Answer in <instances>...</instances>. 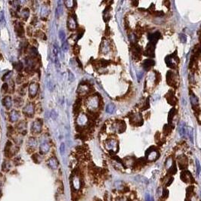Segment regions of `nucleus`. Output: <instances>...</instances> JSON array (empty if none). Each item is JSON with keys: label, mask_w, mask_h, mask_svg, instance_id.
I'll use <instances>...</instances> for the list:
<instances>
[{"label": "nucleus", "mask_w": 201, "mask_h": 201, "mask_svg": "<svg viewBox=\"0 0 201 201\" xmlns=\"http://www.w3.org/2000/svg\"><path fill=\"white\" fill-rule=\"evenodd\" d=\"M145 155H146L147 160H150V161L156 160L159 156V154H158L157 150L154 149V147H150L148 150H147Z\"/></svg>", "instance_id": "1"}, {"label": "nucleus", "mask_w": 201, "mask_h": 201, "mask_svg": "<svg viewBox=\"0 0 201 201\" xmlns=\"http://www.w3.org/2000/svg\"><path fill=\"white\" fill-rule=\"evenodd\" d=\"M165 62L169 67H175L176 64L178 62V59H177L175 54H172L165 58Z\"/></svg>", "instance_id": "2"}, {"label": "nucleus", "mask_w": 201, "mask_h": 201, "mask_svg": "<svg viewBox=\"0 0 201 201\" xmlns=\"http://www.w3.org/2000/svg\"><path fill=\"white\" fill-rule=\"evenodd\" d=\"M34 111H35V108H34V104L33 103H28L23 109V114L29 117H32L33 116Z\"/></svg>", "instance_id": "3"}, {"label": "nucleus", "mask_w": 201, "mask_h": 201, "mask_svg": "<svg viewBox=\"0 0 201 201\" xmlns=\"http://www.w3.org/2000/svg\"><path fill=\"white\" fill-rule=\"evenodd\" d=\"M98 103H99L98 98L95 96H92L86 101V105L89 107V108L95 109L98 106Z\"/></svg>", "instance_id": "4"}, {"label": "nucleus", "mask_w": 201, "mask_h": 201, "mask_svg": "<svg viewBox=\"0 0 201 201\" xmlns=\"http://www.w3.org/2000/svg\"><path fill=\"white\" fill-rule=\"evenodd\" d=\"M42 122L40 120L34 121L31 126V131L35 134L39 133L42 130Z\"/></svg>", "instance_id": "5"}, {"label": "nucleus", "mask_w": 201, "mask_h": 201, "mask_svg": "<svg viewBox=\"0 0 201 201\" xmlns=\"http://www.w3.org/2000/svg\"><path fill=\"white\" fill-rule=\"evenodd\" d=\"M181 179L185 181V183H191L193 181V178L192 177V175L190 172L188 171H184L181 174Z\"/></svg>", "instance_id": "6"}, {"label": "nucleus", "mask_w": 201, "mask_h": 201, "mask_svg": "<svg viewBox=\"0 0 201 201\" xmlns=\"http://www.w3.org/2000/svg\"><path fill=\"white\" fill-rule=\"evenodd\" d=\"M39 85L37 83H33L29 86V95L30 98H34L38 92Z\"/></svg>", "instance_id": "7"}, {"label": "nucleus", "mask_w": 201, "mask_h": 201, "mask_svg": "<svg viewBox=\"0 0 201 201\" xmlns=\"http://www.w3.org/2000/svg\"><path fill=\"white\" fill-rule=\"evenodd\" d=\"M15 32L17 33V34L19 37H21V38L23 37V36H24V28H23L22 23H20V22L16 23V24L15 25Z\"/></svg>", "instance_id": "8"}, {"label": "nucleus", "mask_w": 201, "mask_h": 201, "mask_svg": "<svg viewBox=\"0 0 201 201\" xmlns=\"http://www.w3.org/2000/svg\"><path fill=\"white\" fill-rule=\"evenodd\" d=\"M145 54L149 57H154V45L153 43L149 42L147 46L146 50L145 52Z\"/></svg>", "instance_id": "9"}, {"label": "nucleus", "mask_w": 201, "mask_h": 201, "mask_svg": "<svg viewBox=\"0 0 201 201\" xmlns=\"http://www.w3.org/2000/svg\"><path fill=\"white\" fill-rule=\"evenodd\" d=\"M160 33L159 32H156V33H150L147 36V39L150 41V43H156L157 39L160 38Z\"/></svg>", "instance_id": "10"}, {"label": "nucleus", "mask_w": 201, "mask_h": 201, "mask_svg": "<svg viewBox=\"0 0 201 201\" xmlns=\"http://www.w3.org/2000/svg\"><path fill=\"white\" fill-rule=\"evenodd\" d=\"M3 105L5 107V108L7 110H10L11 108L12 107V99L10 96H6L4 98V99L2 100Z\"/></svg>", "instance_id": "11"}, {"label": "nucleus", "mask_w": 201, "mask_h": 201, "mask_svg": "<svg viewBox=\"0 0 201 201\" xmlns=\"http://www.w3.org/2000/svg\"><path fill=\"white\" fill-rule=\"evenodd\" d=\"M26 127H27V123L24 121H21L17 125V130L21 132L23 135H26L27 131H26Z\"/></svg>", "instance_id": "12"}, {"label": "nucleus", "mask_w": 201, "mask_h": 201, "mask_svg": "<svg viewBox=\"0 0 201 201\" xmlns=\"http://www.w3.org/2000/svg\"><path fill=\"white\" fill-rule=\"evenodd\" d=\"M166 99H167V101H168L170 104H172V105L175 104V103H176V98H175V95H174V93L172 92H169L166 95Z\"/></svg>", "instance_id": "13"}, {"label": "nucleus", "mask_w": 201, "mask_h": 201, "mask_svg": "<svg viewBox=\"0 0 201 201\" xmlns=\"http://www.w3.org/2000/svg\"><path fill=\"white\" fill-rule=\"evenodd\" d=\"M68 28L71 30H73L76 29L77 27V22H76V20L73 17H70L69 19H68Z\"/></svg>", "instance_id": "14"}, {"label": "nucleus", "mask_w": 201, "mask_h": 201, "mask_svg": "<svg viewBox=\"0 0 201 201\" xmlns=\"http://www.w3.org/2000/svg\"><path fill=\"white\" fill-rule=\"evenodd\" d=\"M9 116H10V120H11V122H16V121L18 120V119H19V117H20V114H19V112H17V110H12V111L11 112Z\"/></svg>", "instance_id": "15"}, {"label": "nucleus", "mask_w": 201, "mask_h": 201, "mask_svg": "<svg viewBox=\"0 0 201 201\" xmlns=\"http://www.w3.org/2000/svg\"><path fill=\"white\" fill-rule=\"evenodd\" d=\"M63 13V2L58 1V6L56 8V17H59Z\"/></svg>", "instance_id": "16"}, {"label": "nucleus", "mask_w": 201, "mask_h": 201, "mask_svg": "<svg viewBox=\"0 0 201 201\" xmlns=\"http://www.w3.org/2000/svg\"><path fill=\"white\" fill-rule=\"evenodd\" d=\"M154 65V61L153 60H145L143 63V67L146 70H148Z\"/></svg>", "instance_id": "17"}, {"label": "nucleus", "mask_w": 201, "mask_h": 201, "mask_svg": "<svg viewBox=\"0 0 201 201\" xmlns=\"http://www.w3.org/2000/svg\"><path fill=\"white\" fill-rule=\"evenodd\" d=\"M178 166L181 169L187 167V159L185 158V156L178 158Z\"/></svg>", "instance_id": "18"}, {"label": "nucleus", "mask_w": 201, "mask_h": 201, "mask_svg": "<svg viewBox=\"0 0 201 201\" xmlns=\"http://www.w3.org/2000/svg\"><path fill=\"white\" fill-rule=\"evenodd\" d=\"M178 131H179V135L181 137H185L186 134H187V129H186L185 123H182L180 124L179 128H178Z\"/></svg>", "instance_id": "19"}, {"label": "nucleus", "mask_w": 201, "mask_h": 201, "mask_svg": "<svg viewBox=\"0 0 201 201\" xmlns=\"http://www.w3.org/2000/svg\"><path fill=\"white\" fill-rule=\"evenodd\" d=\"M48 164L49 166H51V168H52L53 169H56L58 168V160L54 158V157H52L49 159L48 160Z\"/></svg>", "instance_id": "20"}, {"label": "nucleus", "mask_w": 201, "mask_h": 201, "mask_svg": "<svg viewBox=\"0 0 201 201\" xmlns=\"http://www.w3.org/2000/svg\"><path fill=\"white\" fill-rule=\"evenodd\" d=\"M117 145V143L114 140H110L107 143V147L110 149V151H114V149Z\"/></svg>", "instance_id": "21"}, {"label": "nucleus", "mask_w": 201, "mask_h": 201, "mask_svg": "<svg viewBox=\"0 0 201 201\" xmlns=\"http://www.w3.org/2000/svg\"><path fill=\"white\" fill-rule=\"evenodd\" d=\"M49 148H50V146L48 143H43L40 146V152L42 154H46L49 150Z\"/></svg>", "instance_id": "22"}, {"label": "nucleus", "mask_w": 201, "mask_h": 201, "mask_svg": "<svg viewBox=\"0 0 201 201\" xmlns=\"http://www.w3.org/2000/svg\"><path fill=\"white\" fill-rule=\"evenodd\" d=\"M190 98H191V104L193 106V108L196 107L197 105V97L195 96V95L193 93H191V95H190Z\"/></svg>", "instance_id": "23"}, {"label": "nucleus", "mask_w": 201, "mask_h": 201, "mask_svg": "<svg viewBox=\"0 0 201 201\" xmlns=\"http://www.w3.org/2000/svg\"><path fill=\"white\" fill-rule=\"evenodd\" d=\"M115 111V106L113 104H109L106 107V112L108 114H114Z\"/></svg>", "instance_id": "24"}, {"label": "nucleus", "mask_w": 201, "mask_h": 201, "mask_svg": "<svg viewBox=\"0 0 201 201\" xmlns=\"http://www.w3.org/2000/svg\"><path fill=\"white\" fill-rule=\"evenodd\" d=\"M29 15H30V11H29V9L27 8H23V10H22V11H21V17H23V19L27 20V19L29 17Z\"/></svg>", "instance_id": "25"}, {"label": "nucleus", "mask_w": 201, "mask_h": 201, "mask_svg": "<svg viewBox=\"0 0 201 201\" xmlns=\"http://www.w3.org/2000/svg\"><path fill=\"white\" fill-rule=\"evenodd\" d=\"M14 103H15V105L16 107H21L22 104H23V100H22V98H15V99H14Z\"/></svg>", "instance_id": "26"}, {"label": "nucleus", "mask_w": 201, "mask_h": 201, "mask_svg": "<svg viewBox=\"0 0 201 201\" xmlns=\"http://www.w3.org/2000/svg\"><path fill=\"white\" fill-rule=\"evenodd\" d=\"M187 133L190 138V140L191 141V142L193 143V129L191 127H188L187 129Z\"/></svg>", "instance_id": "27"}, {"label": "nucleus", "mask_w": 201, "mask_h": 201, "mask_svg": "<svg viewBox=\"0 0 201 201\" xmlns=\"http://www.w3.org/2000/svg\"><path fill=\"white\" fill-rule=\"evenodd\" d=\"M14 66H15V68L17 71H21V70H23V64L21 61H18L16 64H14Z\"/></svg>", "instance_id": "28"}, {"label": "nucleus", "mask_w": 201, "mask_h": 201, "mask_svg": "<svg viewBox=\"0 0 201 201\" xmlns=\"http://www.w3.org/2000/svg\"><path fill=\"white\" fill-rule=\"evenodd\" d=\"M102 46H102L101 50H102L104 53H107V52L109 51V44L108 43V42H103Z\"/></svg>", "instance_id": "29"}, {"label": "nucleus", "mask_w": 201, "mask_h": 201, "mask_svg": "<svg viewBox=\"0 0 201 201\" xmlns=\"http://www.w3.org/2000/svg\"><path fill=\"white\" fill-rule=\"evenodd\" d=\"M175 113V109L172 108V110H171L170 111H169V116H168V121H169V123H170L171 120H172V118L174 117Z\"/></svg>", "instance_id": "30"}, {"label": "nucleus", "mask_w": 201, "mask_h": 201, "mask_svg": "<svg viewBox=\"0 0 201 201\" xmlns=\"http://www.w3.org/2000/svg\"><path fill=\"white\" fill-rule=\"evenodd\" d=\"M59 38L61 40L62 42H64L65 41V38H66V35H65V32L63 30H61L59 31Z\"/></svg>", "instance_id": "31"}, {"label": "nucleus", "mask_w": 201, "mask_h": 201, "mask_svg": "<svg viewBox=\"0 0 201 201\" xmlns=\"http://www.w3.org/2000/svg\"><path fill=\"white\" fill-rule=\"evenodd\" d=\"M74 1H71V0H67V1H65L64 2V4L66 5V6L67 8H72L73 7V5H74Z\"/></svg>", "instance_id": "32"}, {"label": "nucleus", "mask_w": 201, "mask_h": 201, "mask_svg": "<svg viewBox=\"0 0 201 201\" xmlns=\"http://www.w3.org/2000/svg\"><path fill=\"white\" fill-rule=\"evenodd\" d=\"M68 48H69V45L67 41H64V42H62V50L64 52H67Z\"/></svg>", "instance_id": "33"}, {"label": "nucleus", "mask_w": 201, "mask_h": 201, "mask_svg": "<svg viewBox=\"0 0 201 201\" xmlns=\"http://www.w3.org/2000/svg\"><path fill=\"white\" fill-rule=\"evenodd\" d=\"M36 144H37V142L35 140V139H32V138L30 139V140H29V145L30 146V147H36Z\"/></svg>", "instance_id": "34"}, {"label": "nucleus", "mask_w": 201, "mask_h": 201, "mask_svg": "<svg viewBox=\"0 0 201 201\" xmlns=\"http://www.w3.org/2000/svg\"><path fill=\"white\" fill-rule=\"evenodd\" d=\"M80 105H81V100L80 99H77V102L75 103V104H74V110H76V111L77 110H79V109L80 108Z\"/></svg>", "instance_id": "35"}, {"label": "nucleus", "mask_w": 201, "mask_h": 201, "mask_svg": "<svg viewBox=\"0 0 201 201\" xmlns=\"http://www.w3.org/2000/svg\"><path fill=\"white\" fill-rule=\"evenodd\" d=\"M193 192V186H191L187 188V196H191Z\"/></svg>", "instance_id": "36"}, {"label": "nucleus", "mask_w": 201, "mask_h": 201, "mask_svg": "<svg viewBox=\"0 0 201 201\" xmlns=\"http://www.w3.org/2000/svg\"><path fill=\"white\" fill-rule=\"evenodd\" d=\"M68 78H69V80H70V82H73L74 80V79H75V77H74L73 73L70 70L68 71Z\"/></svg>", "instance_id": "37"}, {"label": "nucleus", "mask_w": 201, "mask_h": 201, "mask_svg": "<svg viewBox=\"0 0 201 201\" xmlns=\"http://www.w3.org/2000/svg\"><path fill=\"white\" fill-rule=\"evenodd\" d=\"M136 178H137V179H139V181L144 182L145 184H147V183H148V180H147V178H145V177H143V176H138Z\"/></svg>", "instance_id": "38"}, {"label": "nucleus", "mask_w": 201, "mask_h": 201, "mask_svg": "<svg viewBox=\"0 0 201 201\" xmlns=\"http://www.w3.org/2000/svg\"><path fill=\"white\" fill-rule=\"evenodd\" d=\"M179 38H180V39H181V42L185 43L186 41H187V37H186V36L185 35V34H180Z\"/></svg>", "instance_id": "39"}, {"label": "nucleus", "mask_w": 201, "mask_h": 201, "mask_svg": "<svg viewBox=\"0 0 201 201\" xmlns=\"http://www.w3.org/2000/svg\"><path fill=\"white\" fill-rule=\"evenodd\" d=\"M53 52H54V56H55V57H58V46H56V44H54V45Z\"/></svg>", "instance_id": "40"}, {"label": "nucleus", "mask_w": 201, "mask_h": 201, "mask_svg": "<svg viewBox=\"0 0 201 201\" xmlns=\"http://www.w3.org/2000/svg\"><path fill=\"white\" fill-rule=\"evenodd\" d=\"M60 151H61V154H64V152H65V145H64V143H61V147H60Z\"/></svg>", "instance_id": "41"}, {"label": "nucleus", "mask_w": 201, "mask_h": 201, "mask_svg": "<svg viewBox=\"0 0 201 201\" xmlns=\"http://www.w3.org/2000/svg\"><path fill=\"white\" fill-rule=\"evenodd\" d=\"M8 89V85L7 83H4L2 86V92H7Z\"/></svg>", "instance_id": "42"}, {"label": "nucleus", "mask_w": 201, "mask_h": 201, "mask_svg": "<svg viewBox=\"0 0 201 201\" xmlns=\"http://www.w3.org/2000/svg\"><path fill=\"white\" fill-rule=\"evenodd\" d=\"M51 116L52 117V119H53V120H55V119L57 118V116H58L57 113L55 112V110H52V112H51Z\"/></svg>", "instance_id": "43"}, {"label": "nucleus", "mask_w": 201, "mask_h": 201, "mask_svg": "<svg viewBox=\"0 0 201 201\" xmlns=\"http://www.w3.org/2000/svg\"><path fill=\"white\" fill-rule=\"evenodd\" d=\"M169 195V191L167 189H164L163 190V193H162V197L164 198H166Z\"/></svg>", "instance_id": "44"}, {"label": "nucleus", "mask_w": 201, "mask_h": 201, "mask_svg": "<svg viewBox=\"0 0 201 201\" xmlns=\"http://www.w3.org/2000/svg\"><path fill=\"white\" fill-rule=\"evenodd\" d=\"M196 162H197V174H200V162L197 160H196Z\"/></svg>", "instance_id": "45"}, {"label": "nucleus", "mask_w": 201, "mask_h": 201, "mask_svg": "<svg viewBox=\"0 0 201 201\" xmlns=\"http://www.w3.org/2000/svg\"><path fill=\"white\" fill-rule=\"evenodd\" d=\"M145 200L146 201H154V198L150 197V194H149V193H147V194H146V197H145Z\"/></svg>", "instance_id": "46"}, {"label": "nucleus", "mask_w": 201, "mask_h": 201, "mask_svg": "<svg viewBox=\"0 0 201 201\" xmlns=\"http://www.w3.org/2000/svg\"><path fill=\"white\" fill-rule=\"evenodd\" d=\"M44 14H46V15L48 14V11H47L46 7H43V8H42V17H43Z\"/></svg>", "instance_id": "47"}, {"label": "nucleus", "mask_w": 201, "mask_h": 201, "mask_svg": "<svg viewBox=\"0 0 201 201\" xmlns=\"http://www.w3.org/2000/svg\"><path fill=\"white\" fill-rule=\"evenodd\" d=\"M142 76H143V73H141V72H139V73H137V77H138V79H139V80H140V79L142 77Z\"/></svg>", "instance_id": "48"}, {"label": "nucleus", "mask_w": 201, "mask_h": 201, "mask_svg": "<svg viewBox=\"0 0 201 201\" xmlns=\"http://www.w3.org/2000/svg\"><path fill=\"white\" fill-rule=\"evenodd\" d=\"M118 201H128V200H125L123 197H121V198H120V199L118 200Z\"/></svg>", "instance_id": "49"}, {"label": "nucleus", "mask_w": 201, "mask_h": 201, "mask_svg": "<svg viewBox=\"0 0 201 201\" xmlns=\"http://www.w3.org/2000/svg\"><path fill=\"white\" fill-rule=\"evenodd\" d=\"M0 58L2 59V54H1V53H0Z\"/></svg>", "instance_id": "50"}]
</instances>
